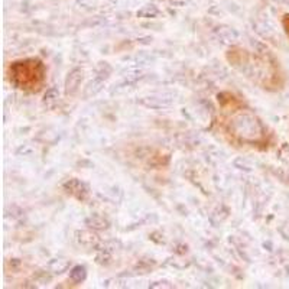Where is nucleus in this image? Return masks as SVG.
Instances as JSON below:
<instances>
[{
    "label": "nucleus",
    "mask_w": 289,
    "mask_h": 289,
    "mask_svg": "<svg viewBox=\"0 0 289 289\" xmlns=\"http://www.w3.org/2000/svg\"><path fill=\"white\" fill-rule=\"evenodd\" d=\"M15 78L19 81L22 88L28 86H38L43 78V68L41 63L38 61H26V63H18L13 67Z\"/></svg>",
    "instance_id": "1"
}]
</instances>
